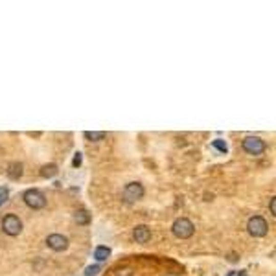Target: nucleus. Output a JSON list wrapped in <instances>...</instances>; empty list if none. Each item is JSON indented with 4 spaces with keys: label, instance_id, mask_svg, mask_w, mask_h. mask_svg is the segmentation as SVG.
<instances>
[{
    "label": "nucleus",
    "instance_id": "obj_6",
    "mask_svg": "<svg viewBox=\"0 0 276 276\" xmlns=\"http://www.w3.org/2000/svg\"><path fill=\"white\" fill-rule=\"evenodd\" d=\"M144 193H146L144 186L134 180V182L125 184L124 192H122V197H124L125 202H136V201H140V199L144 197Z\"/></svg>",
    "mask_w": 276,
    "mask_h": 276
},
{
    "label": "nucleus",
    "instance_id": "obj_4",
    "mask_svg": "<svg viewBox=\"0 0 276 276\" xmlns=\"http://www.w3.org/2000/svg\"><path fill=\"white\" fill-rule=\"evenodd\" d=\"M241 147H243V151L248 153V155L260 156L262 153H265L267 144L260 136H245L241 140Z\"/></svg>",
    "mask_w": 276,
    "mask_h": 276
},
{
    "label": "nucleus",
    "instance_id": "obj_11",
    "mask_svg": "<svg viewBox=\"0 0 276 276\" xmlns=\"http://www.w3.org/2000/svg\"><path fill=\"white\" fill-rule=\"evenodd\" d=\"M74 221L81 226H87L90 223V214L87 210H76L74 212Z\"/></svg>",
    "mask_w": 276,
    "mask_h": 276
},
{
    "label": "nucleus",
    "instance_id": "obj_12",
    "mask_svg": "<svg viewBox=\"0 0 276 276\" xmlns=\"http://www.w3.org/2000/svg\"><path fill=\"white\" fill-rule=\"evenodd\" d=\"M109 256H110V248L105 247V245H100V247H96V250H94V258H96L98 262H105Z\"/></svg>",
    "mask_w": 276,
    "mask_h": 276
},
{
    "label": "nucleus",
    "instance_id": "obj_7",
    "mask_svg": "<svg viewBox=\"0 0 276 276\" xmlns=\"http://www.w3.org/2000/svg\"><path fill=\"white\" fill-rule=\"evenodd\" d=\"M44 243L46 247L50 248V250H54V252H63V250L68 248V238L63 234H50L46 238Z\"/></svg>",
    "mask_w": 276,
    "mask_h": 276
},
{
    "label": "nucleus",
    "instance_id": "obj_2",
    "mask_svg": "<svg viewBox=\"0 0 276 276\" xmlns=\"http://www.w3.org/2000/svg\"><path fill=\"white\" fill-rule=\"evenodd\" d=\"M171 232H173L175 238L179 239H190L195 232V226L193 223L188 219V217H179V219L173 221V225H171Z\"/></svg>",
    "mask_w": 276,
    "mask_h": 276
},
{
    "label": "nucleus",
    "instance_id": "obj_9",
    "mask_svg": "<svg viewBox=\"0 0 276 276\" xmlns=\"http://www.w3.org/2000/svg\"><path fill=\"white\" fill-rule=\"evenodd\" d=\"M6 175H8L11 180H18L24 175V166L22 162H11L6 170Z\"/></svg>",
    "mask_w": 276,
    "mask_h": 276
},
{
    "label": "nucleus",
    "instance_id": "obj_3",
    "mask_svg": "<svg viewBox=\"0 0 276 276\" xmlns=\"http://www.w3.org/2000/svg\"><path fill=\"white\" fill-rule=\"evenodd\" d=\"M24 204L32 210H42L46 206V195L37 188H30L22 193Z\"/></svg>",
    "mask_w": 276,
    "mask_h": 276
},
{
    "label": "nucleus",
    "instance_id": "obj_15",
    "mask_svg": "<svg viewBox=\"0 0 276 276\" xmlns=\"http://www.w3.org/2000/svg\"><path fill=\"white\" fill-rule=\"evenodd\" d=\"M101 267L100 265H88L87 271H85V276H100Z\"/></svg>",
    "mask_w": 276,
    "mask_h": 276
},
{
    "label": "nucleus",
    "instance_id": "obj_16",
    "mask_svg": "<svg viewBox=\"0 0 276 276\" xmlns=\"http://www.w3.org/2000/svg\"><path fill=\"white\" fill-rule=\"evenodd\" d=\"M8 199H9V190L4 188V186H0V206H2Z\"/></svg>",
    "mask_w": 276,
    "mask_h": 276
},
{
    "label": "nucleus",
    "instance_id": "obj_5",
    "mask_svg": "<svg viewBox=\"0 0 276 276\" xmlns=\"http://www.w3.org/2000/svg\"><path fill=\"white\" fill-rule=\"evenodd\" d=\"M247 230L252 238H263L269 232V225L262 216H252L247 223Z\"/></svg>",
    "mask_w": 276,
    "mask_h": 276
},
{
    "label": "nucleus",
    "instance_id": "obj_14",
    "mask_svg": "<svg viewBox=\"0 0 276 276\" xmlns=\"http://www.w3.org/2000/svg\"><path fill=\"white\" fill-rule=\"evenodd\" d=\"M212 147H216L217 151L223 153V155L228 151V146H226V142H225V140H221V138H216V140L212 142Z\"/></svg>",
    "mask_w": 276,
    "mask_h": 276
},
{
    "label": "nucleus",
    "instance_id": "obj_19",
    "mask_svg": "<svg viewBox=\"0 0 276 276\" xmlns=\"http://www.w3.org/2000/svg\"><path fill=\"white\" fill-rule=\"evenodd\" d=\"M234 276H248V274H247V271H239L238 274H234Z\"/></svg>",
    "mask_w": 276,
    "mask_h": 276
},
{
    "label": "nucleus",
    "instance_id": "obj_8",
    "mask_svg": "<svg viewBox=\"0 0 276 276\" xmlns=\"http://www.w3.org/2000/svg\"><path fill=\"white\" fill-rule=\"evenodd\" d=\"M133 239L140 245L147 243V241L151 239V228L147 225H136L133 228Z\"/></svg>",
    "mask_w": 276,
    "mask_h": 276
},
{
    "label": "nucleus",
    "instance_id": "obj_1",
    "mask_svg": "<svg viewBox=\"0 0 276 276\" xmlns=\"http://www.w3.org/2000/svg\"><path fill=\"white\" fill-rule=\"evenodd\" d=\"M0 226H2V232L9 238H17L22 232V221L15 214H6L0 221Z\"/></svg>",
    "mask_w": 276,
    "mask_h": 276
},
{
    "label": "nucleus",
    "instance_id": "obj_10",
    "mask_svg": "<svg viewBox=\"0 0 276 276\" xmlns=\"http://www.w3.org/2000/svg\"><path fill=\"white\" fill-rule=\"evenodd\" d=\"M39 173H41L42 179H52V177H55V175L59 173V168H57V164H44Z\"/></svg>",
    "mask_w": 276,
    "mask_h": 276
},
{
    "label": "nucleus",
    "instance_id": "obj_13",
    "mask_svg": "<svg viewBox=\"0 0 276 276\" xmlns=\"http://www.w3.org/2000/svg\"><path fill=\"white\" fill-rule=\"evenodd\" d=\"M83 136L87 138V140H92V142H100V140H103L107 136V133L105 131H85Z\"/></svg>",
    "mask_w": 276,
    "mask_h": 276
},
{
    "label": "nucleus",
    "instance_id": "obj_17",
    "mask_svg": "<svg viewBox=\"0 0 276 276\" xmlns=\"http://www.w3.org/2000/svg\"><path fill=\"white\" fill-rule=\"evenodd\" d=\"M269 210H271V216H276V197L269 199Z\"/></svg>",
    "mask_w": 276,
    "mask_h": 276
},
{
    "label": "nucleus",
    "instance_id": "obj_20",
    "mask_svg": "<svg viewBox=\"0 0 276 276\" xmlns=\"http://www.w3.org/2000/svg\"><path fill=\"white\" fill-rule=\"evenodd\" d=\"M234 274H236V272H230V274H228V276H234Z\"/></svg>",
    "mask_w": 276,
    "mask_h": 276
},
{
    "label": "nucleus",
    "instance_id": "obj_18",
    "mask_svg": "<svg viewBox=\"0 0 276 276\" xmlns=\"http://www.w3.org/2000/svg\"><path fill=\"white\" fill-rule=\"evenodd\" d=\"M72 166L74 168L81 166V153H76V156H74V160H72Z\"/></svg>",
    "mask_w": 276,
    "mask_h": 276
}]
</instances>
